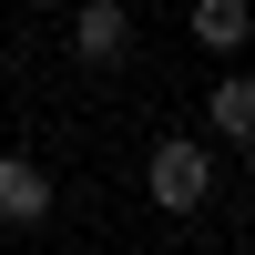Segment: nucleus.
<instances>
[{
  "label": "nucleus",
  "instance_id": "obj_1",
  "mask_svg": "<svg viewBox=\"0 0 255 255\" xmlns=\"http://www.w3.org/2000/svg\"><path fill=\"white\" fill-rule=\"evenodd\" d=\"M215 184H225V174H215V153H204L194 133H163L153 163H143V194H153L163 215H204V204H215Z\"/></svg>",
  "mask_w": 255,
  "mask_h": 255
},
{
  "label": "nucleus",
  "instance_id": "obj_2",
  "mask_svg": "<svg viewBox=\"0 0 255 255\" xmlns=\"http://www.w3.org/2000/svg\"><path fill=\"white\" fill-rule=\"evenodd\" d=\"M72 51L92 61V72H113V61L133 51V10H123V0H82L72 10Z\"/></svg>",
  "mask_w": 255,
  "mask_h": 255
},
{
  "label": "nucleus",
  "instance_id": "obj_3",
  "mask_svg": "<svg viewBox=\"0 0 255 255\" xmlns=\"http://www.w3.org/2000/svg\"><path fill=\"white\" fill-rule=\"evenodd\" d=\"M204 123H215V143H255V72H215Z\"/></svg>",
  "mask_w": 255,
  "mask_h": 255
},
{
  "label": "nucleus",
  "instance_id": "obj_4",
  "mask_svg": "<svg viewBox=\"0 0 255 255\" xmlns=\"http://www.w3.org/2000/svg\"><path fill=\"white\" fill-rule=\"evenodd\" d=\"M51 215V184H41L31 153H0V225H41Z\"/></svg>",
  "mask_w": 255,
  "mask_h": 255
},
{
  "label": "nucleus",
  "instance_id": "obj_5",
  "mask_svg": "<svg viewBox=\"0 0 255 255\" xmlns=\"http://www.w3.org/2000/svg\"><path fill=\"white\" fill-rule=\"evenodd\" d=\"M184 20H194V41H204V51H245V31H255V10H245V0H194Z\"/></svg>",
  "mask_w": 255,
  "mask_h": 255
},
{
  "label": "nucleus",
  "instance_id": "obj_6",
  "mask_svg": "<svg viewBox=\"0 0 255 255\" xmlns=\"http://www.w3.org/2000/svg\"><path fill=\"white\" fill-rule=\"evenodd\" d=\"M31 10H61V0H31Z\"/></svg>",
  "mask_w": 255,
  "mask_h": 255
}]
</instances>
